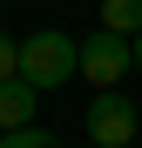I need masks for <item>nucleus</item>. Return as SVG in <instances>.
I'll use <instances>...</instances> for the list:
<instances>
[{
    "instance_id": "1",
    "label": "nucleus",
    "mask_w": 142,
    "mask_h": 148,
    "mask_svg": "<svg viewBox=\"0 0 142 148\" xmlns=\"http://www.w3.org/2000/svg\"><path fill=\"white\" fill-rule=\"evenodd\" d=\"M75 67H81V40L75 34H61V27H34L27 40H20V81H34L41 94H54L75 81Z\"/></svg>"
},
{
    "instance_id": "2",
    "label": "nucleus",
    "mask_w": 142,
    "mask_h": 148,
    "mask_svg": "<svg viewBox=\"0 0 142 148\" xmlns=\"http://www.w3.org/2000/svg\"><path fill=\"white\" fill-rule=\"evenodd\" d=\"M88 141L95 148H129L135 141V101H129L122 88H102L88 101Z\"/></svg>"
},
{
    "instance_id": "3",
    "label": "nucleus",
    "mask_w": 142,
    "mask_h": 148,
    "mask_svg": "<svg viewBox=\"0 0 142 148\" xmlns=\"http://www.w3.org/2000/svg\"><path fill=\"white\" fill-rule=\"evenodd\" d=\"M129 67H135V54H129V34H115V27H95V34L81 40V67H75V74H88L95 88H115Z\"/></svg>"
},
{
    "instance_id": "4",
    "label": "nucleus",
    "mask_w": 142,
    "mask_h": 148,
    "mask_svg": "<svg viewBox=\"0 0 142 148\" xmlns=\"http://www.w3.org/2000/svg\"><path fill=\"white\" fill-rule=\"evenodd\" d=\"M34 81H20V74H14V81H0V128H27V121H34Z\"/></svg>"
},
{
    "instance_id": "5",
    "label": "nucleus",
    "mask_w": 142,
    "mask_h": 148,
    "mask_svg": "<svg viewBox=\"0 0 142 148\" xmlns=\"http://www.w3.org/2000/svg\"><path fill=\"white\" fill-rule=\"evenodd\" d=\"M102 27H115V34H142V0H102Z\"/></svg>"
},
{
    "instance_id": "6",
    "label": "nucleus",
    "mask_w": 142,
    "mask_h": 148,
    "mask_svg": "<svg viewBox=\"0 0 142 148\" xmlns=\"http://www.w3.org/2000/svg\"><path fill=\"white\" fill-rule=\"evenodd\" d=\"M0 148H68V141L47 135L41 121H27V128H0Z\"/></svg>"
},
{
    "instance_id": "7",
    "label": "nucleus",
    "mask_w": 142,
    "mask_h": 148,
    "mask_svg": "<svg viewBox=\"0 0 142 148\" xmlns=\"http://www.w3.org/2000/svg\"><path fill=\"white\" fill-rule=\"evenodd\" d=\"M14 74H20V40L0 34V81H14Z\"/></svg>"
},
{
    "instance_id": "8",
    "label": "nucleus",
    "mask_w": 142,
    "mask_h": 148,
    "mask_svg": "<svg viewBox=\"0 0 142 148\" xmlns=\"http://www.w3.org/2000/svg\"><path fill=\"white\" fill-rule=\"evenodd\" d=\"M129 54H135V67H142V34H129Z\"/></svg>"
},
{
    "instance_id": "9",
    "label": "nucleus",
    "mask_w": 142,
    "mask_h": 148,
    "mask_svg": "<svg viewBox=\"0 0 142 148\" xmlns=\"http://www.w3.org/2000/svg\"><path fill=\"white\" fill-rule=\"evenodd\" d=\"M0 7H7V0H0Z\"/></svg>"
},
{
    "instance_id": "10",
    "label": "nucleus",
    "mask_w": 142,
    "mask_h": 148,
    "mask_svg": "<svg viewBox=\"0 0 142 148\" xmlns=\"http://www.w3.org/2000/svg\"><path fill=\"white\" fill-rule=\"evenodd\" d=\"M129 148H135V141H129Z\"/></svg>"
}]
</instances>
